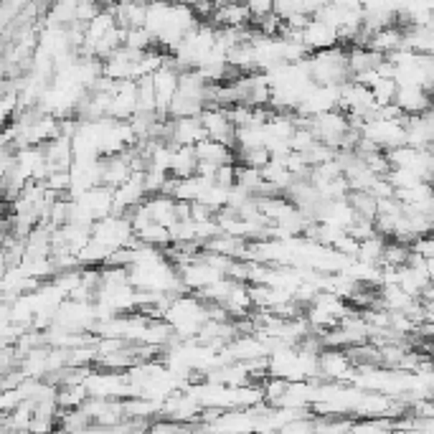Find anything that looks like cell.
I'll return each instance as SVG.
<instances>
[{
  "label": "cell",
  "instance_id": "6da1fadb",
  "mask_svg": "<svg viewBox=\"0 0 434 434\" xmlns=\"http://www.w3.org/2000/svg\"><path fill=\"white\" fill-rule=\"evenodd\" d=\"M201 127H204V135L206 140H213V143H221V145H229L234 150V125H231L226 109H218V107H206L201 112Z\"/></svg>",
  "mask_w": 434,
  "mask_h": 434
},
{
  "label": "cell",
  "instance_id": "7a4b0ae2",
  "mask_svg": "<svg viewBox=\"0 0 434 434\" xmlns=\"http://www.w3.org/2000/svg\"><path fill=\"white\" fill-rule=\"evenodd\" d=\"M300 41L310 54H318V51L338 46V33H335V28H330V26L323 23V21L310 18L308 23H305V28L300 30Z\"/></svg>",
  "mask_w": 434,
  "mask_h": 434
},
{
  "label": "cell",
  "instance_id": "3957f363",
  "mask_svg": "<svg viewBox=\"0 0 434 434\" xmlns=\"http://www.w3.org/2000/svg\"><path fill=\"white\" fill-rule=\"evenodd\" d=\"M394 107L404 117L424 115V112L432 109V94L419 89V87H401V89H396V96H394Z\"/></svg>",
  "mask_w": 434,
  "mask_h": 434
},
{
  "label": "cell",
  "instance_id": "277c9868",
  "mask_svg": "<svg viewBox=\"0 0 434 434\" xmlns=\"http://www.w3.org/2000/svg\"><path fill=\"white\" fill-rule=\"evenodd\" d=\"M193 155L196 160L204 165H213V168H221V165H236L234 150L229 145L213 143V140H201L199 145H193Z\"/></svg>",
  "mask_w": 434,
  "mask_h": 434
},
{
  "label": "cell",
  "instance_id": "5b68a950",
  "mask_svg": "<svg viewBox=\"0 0 434 434\" xmlns=\"http://www.w3.org/2000/svg\"><path fill=\"white\" fill-rule=\"evenodd\" d=\"M401 41H404V30L399 28V26H389V28H381L376 33H371L366 46L386 59V56H391L394 51L401 48Z\"/></svg>",
  "mask_w": 434,
  "mask_h": 434
},
{
  "label": "cell",
  "instance_id": "8992f818",
  "mask_svg": "<svg viewBox=\"0 0 434 434\" xmlns=\"http://www.w3.org/2000/svg\"><path fill=\"white\" fill-rule=\"evenodd\" d=\"M199 160L193 155V148H173V157H170V178L175 181H186L191 175H196Z\"/></svg>",
  "mask_w": 434,
  "mask_h": 434
},
{
  "label": "cell",
  "instance_id": "52a82bcc",
  "mask_svg": "<svg viewBox=\"0 0 434 434\" xmlns=\"http://www.w3.org/2000/svg\"><path fill=\"white\" fill-rule=\"evenodd\" d=\"M0 434H3V419H0Z\"/></svg>",
  "mask_w": 434,
  "mask_h": 434
},
{
  "label": "cell",
  "instance_id": "ba28073f",
  "mask_svg": "<svg viewBox=\"0 0 434 434\" xmlns=\"http://www.w3.org/2000/svg\"><path fill=\"white\" fill-rule=\"evenodd\" d=\"M28 434H30V432H28Z\"/></svg>",
  "mask_w": 434,
  "mask_h": 434
}]
</instances>
